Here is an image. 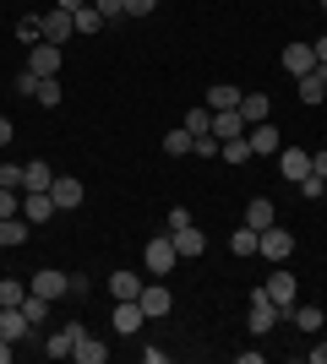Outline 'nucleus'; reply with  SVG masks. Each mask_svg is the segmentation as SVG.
I'll return each mask as SVG.
<instances>
[{
	"mask_svg": "<svg viewBox=\"0 0 327 364\" xmlns=\"http://www.w3.org/2000/svg\"><path fill=\"white\" fill-rule=\"evenodd\" d=\"M180 261V250H175V234H158V240H147V250H142V267L153 277H170V267Z\"/></svg>",
	"mask_w": 327,
	"mask_h": 364,
	"instance_id": "nucleus-1",
	"label": "nucleus"
},
{
	"mask_svg": "<svg viewBox=\"0 0 327 364\" xmlns=\"http://www.w3.org/2000/svg\"><path fill=\"white\" fill-rule=\"evenodd\" d=\"M279 321H284V316H279V304L267 299V289H256V294H251V337H267Z\"/></svg>",
	"mask_w": 327,
	"mask_h": 364,
	"instance_id": "nucleus-2",
	"label": "nucleus"
},
{
	"mask_svg": "<svg viewBox=\"0 0 327 364\" xmlns=\"http://www.w3.org/2000/svg\"><path fill=\"white\" fill-rule=\"evenodd\" d=\"M262 289H267V299L279 304V316H284V321H289V310H295V272H284V267H279V272L267 277Z\"/></svg>",
	"mask_w": 327,
	"mask_h": 364,
	"instance_id": "nucleus-3",
	"label": "nucleus"
},
{
	"mask_svg": "<svg viewBox=\"0 0 327 364\" xmlns=\"http://www.w3.org/2000/svg\"><path fill=\"white\" fill-rule=\"evenodd\" d=\"M33 294H38V299H66V294H71V277L61 272V267H44V272H33Z\"/></svg>",
	"mask_w": 327,
	"mask_h": 364,
	"instance_id": "nucleus-4",
	"label": "nucleus"
},
{
	"mask_svg": "<svg viewBox=\"0 0 327 364\" xmlns=\"http://www.w3.org/2000/svg\"><path fill=\"white\" fill-rule=\"evenodd\" d=\"M137 304H142V316H147V321H164V316L175 310V299H170V289H164V283H142Z\"/></svg>",
	"mask_w": 327,
	"mask_h": 364,
	"instance_id": "nucleus-5",
	"label": "nucleus"
},
{
	"mask_svg": "<svg viewBox=\"0 0 327 364\" xmlns=\"http://www.w3.org/2000/svg\"><path fill=\"white\" fill-rule=\"evenodd\" d=\"M279 174L289 185H300L306 174H311V152H306V147H279Z\"/></svg>",
	"mask_w": 327,
	"mask_h": 364,
	"instance_id": "nucleus-6",
	"label": "nucleus"
},
{
	"mask_svg": "<svg viewBox=\"0 0 327 364\" xmlns=\"http://www.w3.org/2000/svg\"><path fill=\"white\" fill-rule=\"evenodd\" d=\"M55 213H61V207H55L49 191H22V218H28V223H49Z\"/></svg>",
	"mask_w": 327,
	"mask_h": 364,
	"instance_id": "nucleus-7",
	"label": "nucleus"
},
{
	"mask_svg": "<svg viewBox=\"0 0 327 364\" xmlns=\"http://www.w3.org/2000/svg\"><path fill=\"white\" fill-rule=\"evenodd\" d=\"M289 250H295V240H289V234H284L279 223H273V228H262V240H256V256H267V261H284Z\"/></svg>",
	"mask_w": 327,
	"mask_h": 364,
	"instance_id": "nucleus-8",
	"label": "nucleus"
},
{
	"mask_svg": "<svg viewBox=\"0 0 327 364\" xmlns=\"http://www.w3.org/2000/svg\"><path fill=\"white\" fill-rule=\"evenodd\" d=\"M279 60H284V71H289V76H306V71H316V49L311 44H284Z\"/></svg>",
	"mask_w": 327,
	"mask_h": 364,
	"instance_id": "nucleus-9",
	"label": "nucleus"
},
{
	"mask_svg": "<svg viewBox=\"0 0 327 364\" xmlns=\"http://www.w3.org/2000/svg\"><path fill=\"white\" fill-rule=\"evenodd\" d=\"M251 125H246V114H240V109H218L213 114V136L218 141H234V136H246Z\"/></svg>",
	"mask_w": 327,
	"mask_h": 364,
	"instance_id": "nucleus-10",
	"label": "nucleus"
},
{
	"mask_svg": "<svg viewBox=\"0 0 327 364\" xmlns=\"http://www.w3.org/2000/svg\"><path fill=\"white\" fill-rule=\"evenodd\" d=\"M49 196H55V207H61V213H71V207H82V180H71V174H55Z\"/></svg>",
	"mask_w": 327,
	"mask_h": 364,
	"instance_id": "nucleus-11",
	"label": "nucleus"
},
{
	"mask_svg": "<svg viewBox=\"0 0 327 364\" xmlns=\"http://www.w3.org/2000/svg\"><path fill=\"white\" fill-rule=\"evenodd\" d=\"M82 337H88V332H82L77 321H71V326H61V332H55V337L44 343V353H49V359H71V348H77Z\"/></svg>",
	"mask_w": 327,
	"mask_h": 364,
	"instance_id": "nucleus-12",
	"label": "nucleus"
},
{
	"mask_svg": "<svg viewBox=\"0 0 327 364\" xmlns=\"http://www.w3.org/2000/svg\"><path fill=\"white\" fill-rule=\"evenodd\" d=\"M246 141H251V152H262V158H279V147H284V136H279L267 120H262V125H251Z\"/></svg>",
	"mask_w": 327,
	"mask_h": 364,
	"instance_id": "nucleus-13",
	"label": "nucleus"
},
{
	"mask_svg": "<svg viewBox=\"0 0 327 364\" xmlns=\"http://www.w3.org/2000/svg\"><path fill=\"white\" fill-rule=\"evenodd\" d=\"M28 71L33 76H55V71H61V44H49V38H44V44H33Z\"/></svg>",
	"mask_w": 327,
	"mask_h": 364,
	"instance_id": "nucleus-14",
	"label": "nucleus"
},
{
	"mask_svg": "<svg viewBox=\"0 0 327 364\" xmlns=\"http://www.w3.org/2000/svg\"><path fill=\"white\" fill-rule=\"evenodd\" d=\"M142 321H147V316H142V304H137V299H115V332H120V337L142 332Z\"/></svg>",
	"mask_w": 327,
	"mask_h": 364,
	"instance_id": "nucleus-15",
	"label": "nucleus"
},
{
	"mask_svg": "<svg viewBox=\"0 0 327 364\" xmlns=\"http://www.w3.org/2000/svg\"><path fill=\"white\" fill-rule=\"evenodd\" d=\"M71 33H77V16H71V11H61V6H55V11L44 16V38H49V44H66Z\"/></svg>",
	"mask_w": 327,
	"mask_h": 364,
	"instance_id": "nucleus-16",
	"label": "nucleus"
},
{
	"mask_svg": "<svg viewBox=\"0 0 327 364\" xmlns=\"http://www.w3.org/2000/svg\"><path fill=\"white\" fill-rule=\"evenodd\" d=\"M175 250H180V256H202V250H207V234H202V228H197V223H191V228H180V234H175Z\"/></svg>",
	"mask_w": 327,
	"mask_h": 364,
	"instance_id": "nucleus-17",
	"label": "nucleus"
},
{
	"mask_svg": "<svg viewBox=\"0 0 327 364\" xmlns=\"http://www.w3.org/2000/svg\"><path fill=\"white\" fill-rule=\"evenodd\" d=\"M240 114H246V125H262L267 114H273V104H267V92H246V98H240Z\"/></svg>",
	"mask_w": 327,
	"mask_h": 364,
	"instance_id": "nucleus-18",
	"label": "nucleus"
},
{
	"mask_svg": "<svg viewBox=\"0 0 327 364\" xmlns=\"http://www.w3.org/2000/svg\"><path fill=\"white\" fill-rule=\"evenodd\" d=\"M240 98H246V92H240V87H229V82L207 87V109H213V114H218V109H240Z\"/></svg>",
	"mask_w": 327,
	"mask_h": 364,
	"instance_id": "nucleus-19",
	"label": "nucleus"
},
{
	"mask_svg": "<svg viewBox=\"0 0 327 364\" xmlns=\"http://www.w3.org/2000/svg\"><path fill=\"white\" fill-rule=\"evenodd\" d=\"M273 218H279V213H273V201H267V196H251V207H246V223L256 228V234H262V228H273Z\"/></svg>",
	"mask_w": 327,
	"mask_h": 364,
	"instance_id": "nucleus-20",
	"label": "nucleus"
},
{
	"mask_svg": "<svg viewBox=\"0 0 327 364\" xmlns=\"http://www.w3.org/2000/svg\"><path fill=\"white\" fill-rule=\"evenodd\" d=\"M28 240V218H0V250H16Z\"/></svg>",
	"mask_w": 327,
	"mask_h": 364,
	"instance_id": "nucleus-21",
	"label": "nucleus"
},
{
	"mask_svg": "<svg viewBox=\"0 0 327 364\" xmlns=\"http://www.w3.org/2000/svg\"><path fill=\"white\" fill-rule=\"evenodd\" d=\"M295 87H300V104H322V98H327V82H322L316 71L295 76Z\"/></svg>",
	"mask_w": 327,
	"mask_h": 364,
	"instance_id": "nucleus-22",
	"label": "nucleus"
},
{
	"mask_svg": "<svg viewBox=\"0 0 327 364\" xmlns=\"http://www.w3.org/2000/svg\"><path fill=\"white\" fill-rule=\"evenodd\" d=\"M71 359H77V364H104V359H109V348L98 343V337H82L77 348H71Z\"/></svg>",
	"mask_w": 327,
	"mask_h": 364,
	"instance_id": "nucleus-23",
	"label": "nucleus"
},
{
	"mask_svg": "<svg viewBox=\"0 0 327 364\" xmlns=\"http://www.w3.org/2000/svg\"><path fill=\"white\" fill-rule=\"evenodd\" d=\"M289 321H295L300 332H322V310H316V304H295V310H289Z\"/></svg>",
	"mask_w": 327,
	"mask_h": 364,
	"instance_id": "nucleus-24",
	"label": "nucleus"
},
{
	"mask_svg": "<svg viewBox=\"0 0 327 364\" xmlns=\"http://www.w3.org/2000/svg\"><path fill=\"white\" fill-rule=\"evenodd\" d=\"M109 294H115V299H137V294H142V277L137 272H115V277H109Z\"/></svg>",
	"mask_w": 327,
	"mask_h": 364,
	"instance_id": "nucleus-25",
	"label": "nucleus"
},
{
	"mask_svg": "<svg viewBox=\"0 0 327 364\" xmlns=\"http://www.w3.org/2000/svg\"><path fill=\"white\" fill-rule=\"evenodd\" d=\"M49 185H55V168H49L44 158H33V164H28V185H22V191H49Z\"/></svg>",
	"mask_w": 327,
	"mask_h": 364,
	"instance_id": "nucleus-26",
	"label": "nucleus"
},
{
	"mask_svg": "<svg viewBox=\"0 0 327 364\" xmlns=\"http://www.w3.org/2000/svg\"><path fill=\"white\" fill-rule=\"evenodd\" d=\"M256 240H262V234H256V228H234V234H229V250H234V256H256Z\"/></svg>",
	"mask_w": 327,
	"mask_h": 364,
	"instance_id": "nucleus-27",
	"label": "nucleus"
},
{
	"mask_svg": "<svg viewBox=\"0 0 327 364\" xmlns=\"http://www.w3.org/2000/svg\"><path fill=\"white\" fill-rule=\"evenodd\" d=\"M16 38H22V44H44V16H22V22H16Z\"/></svg>",
	"mask_w": 327,
	"mask_h": 364,
	"instance_id": "nucleus-28",
	"label": "nucleus"
},
{
	"mask_svg": "<svg viewBox=\"0 0 327 364\" xmlns=\"http://www.w3.org/2000/svg\"><path fill=\"white\" fill-rule=\"evenodd\" d=\"M33 98H38L44 109H55L61 104V82H55V76H38V82H33Z\"/></svg>",
	"mask_w": 327,
	"mask_h": 364,
	"instance_id": "nucleus-29",
	"label": "nucleus"
},
{
	"mask_svg": "<svg viewBox=\"0 0 327 364\" xmlns=\"http://www.w3.org/2000/svg\"><path fill=\"white\" fill-rule=\"evenodd\" d=\"M218 158H224V164H251L256 152H251V141H246V136H234V141H224V152H218Z\"/></svg>",
	"mask_w": 327,
	"mask_h": 364,
	"instance_id": "nucleus-30",
	"label": "nucleus"
},
{
	"mask_svg": "<svg viewBox=\"0 0 327 364\" xmlns=\"http://www.w3.org/2000/svg\"><path fill=\"white\" fill-rule=\"evenodd\" d=\"M164 152H170V158H186L191 152V131L186 125H180V131H164Z\"/></svg>",
	"mask_w": 327,
	"mask_h": 364,
	"instance_id": "nucleus-31",
	"label": "nucleus"
},
{
	"mask_svg": "<svg viewBox=\"0 0 327 364\" xmlns=\"http://www.w3.org/2000/svg\"><path fill=\"white\" fill-rule=\"evenodd\" d=\"M22 316H28L33 326H44V321H49V299H38V294L28 289V299H22Z\"/></svg>",
	"mask_w": 327,
	"mask_h": 364,
	"instance_id": "nucleus-32",
	"label": "nucleus"
},
{
	"mask_svg": "<svg viewBox=\"0 0 327 364\" xmlns=\"http://www.w3.org/2000/svg\"><path fill=\"white\" fill-rule=\"evenodd\" d=\"M186 131L191 136H207L213 131V109H186Z\"/></svg>",
	"mask_w": 327,
	"mask_h": 364,
	"instance_id": "nucleus-33",
	"label": "nucleus"
},
{
	"mask_svg": "<svg viewBox=\"0 0 327 364\" xmlns=\"http://www.w3.org/2000/svg\"><path fill=\"white\" fill-rule=\"evenodd\" d=\"M0 185H6V191H22V185H28V164H0Z\"/></svg>",
	"mask_w": 327,
	"mask_h": 364,
	"instance_id": "nucleus-34",
	"label": "nucleus"
},
{
	"mask_svg": "<svg viewBox=\"0 0 327 364\" xmlns=\"http://www.w3.org/2000/svg\"><path fill=\"white\" fill-rule=\"evenodd\" d=\"M71 16H77V33H98V28H104V16L93 11V0H88L82 11H71Z\"/></svg>",
	"mask_w": 327,
	"mask_h": 364,
	"instance_id": "nucleus-35",
	"label": "nucleus"
},
{
	"mask_svg": "<svg viewBox=\"0 0 327 364\" xmlns=\"http://www.w3.org/2000/svg\"><path fill=\"white\" fill-rule=\"evenodd\" d=\"M191 152H197V158H218V152H224V141L207 131V136H191Z\"/></svg>",
	"mask_w": 327,
	"mask_h": 364,
	"instance_id": "nucleus-36",
	"label": "nucleus"
},
{
	"mask_svg": "<svg viewBox=\"0 0 327 364\" xmlns=\"http://www.w3.org/2000/svg\"><path fill=\"white\" fill-rule=\"evenodd\" d=\"M22 299H28V283L6 277V283H0V304H22Z\"/></svg>",
	"mask_w": 327,
	"mask_h": 364,
	"instance_id": "nucleus-37",
	"label": "nucleus"
},
{
	"mask_svg": "<svg viewBox=\"0 0 327 364\" xmlns=\"http://www.w3.org/2000/svg\"><path fill=\"white\" fill-rule=\"evenodd\" d=\"M300 196H306V201H322L327 196V180H322V174H306V180H300Z\"/></svg>",
	"mask_w": 327,
	"mask_h": 364,
	"instance_id": "nucleus-38",
	"label": "nucleus"
},
{
	"mask_svg": "<svg viewBox=\"0 0 327 364\" xmlns=\"http://www.w3.org/2000/svg\"><path fill=\"white\" fill-rule=\"evenodd\" d=\"M0 218H22V196L6 191V185H0Z\"/></svg>",
	"mask_w": 327,
	"mask_h": 364,
	"instance_id": "nucleus-39",
	"label": "nucleus"
},
{
	"mask_svg": "<svg viewBox=\"0 0 327 364\" xmlns=\"http://www.w3.org/2000/svg\"><path fill=\"white\" fill-rule=\"evenodd\" d=\"M93 11L104 16V22H120V16H125V6H120V0H93Z\"/></svg>",
	"mask_w": 327,
	"mask_h": 364,
	"instance_id": "nucleus-40",
	"label": "nucleus"
},
{
	"mask_svg": "<svg viewBox=\"0 0 327 364\" xmlns=\"http://www.w3.org/2000/svg\"><path fill=\"white\" fill-rule=\"evenodd\" d=\"M164 223H170V234H180V228H191V213H186V207H170Z\"/></svg>",
	"mask_w": 327,
	"mask_h": 364,
	"instance_id": "nucleus-41",
	"label": "nucleus"
},
{
	"mask_svg": "<svg viewBox=\"0 0 327 364\" xmlns=\"http://www.w3.org/2000/svg\"><path fill=\"white\" fill-rule=\"evenodd\" d=\"M120 6H125V16H153L158 0H120Z\"/></svg>",
	"mask_w": 327,
	"mask_h": 364,
	"instance_id": "nucleus-42",
	"label": "nucleus"
},
{
	"mask_svg": "<svg viewBox=\"0 0 327 364\" xmlns=\"http://www.w3.org/2000/svg\"><path fill=\"white\" fill-rule=\"evenodd\" d=\"M311 174H322V180H327V147H322V152H311Z\"/></svg>",
	"mask_w": 327,
	"mask_h": 364,
	"instance_id": "nucleus-43",
	"label": "nucleus"
},
{
	"mask_svg": "<svg viewBox=\"0 0 327 364\" xmlns=\"http://www.w3.org/2000/svg\"><path fill=\"white\" fill-rule=\"evenodd\" d=\"M11 136H16V125L6 120V114H0V147H6V141H11Z\"/></svg>",
	"mask_w": 327,
	"mask_h": 364,
	"instance_id": "nucleus-44",
	"label": "nucleus"
},
{
	"mask_svg": "<svg viewBox=\"0 0 327 364\" xmlns=\"http://www.w3.org/2000/svg\"><path fill=\"white\" fill-rule=\"evenodd\" d=\"M311 49H316V65H327V38H316Z\"/></svg>",
	"mask_w": 327,
	"mask_h": 364,
	"instance_id": "nucleus-45",
	"label": "nucleus"
},
{
	"mask_svg": "<svg viewBox=\"0 0 327 364\" xmlns=\"http://www.w3.org/2000/svg\"><path fill=\"white\" fill-rule=\"evenodd\" d=\"M55 6H61V11H82V6H88V0H55Z\"/></svg>",
	"mask_w": 327,
	"mask_h": 364,
	"instance_id": "nucleus-46",
	"label": "nucleus"
},
{
	"mask_svg": "<svg viewBox=\"0 0 327 364\" xmlns=\"http://www.w3.org/2000/svg\"><path fill=\"white\" fill-rule=\"evenodd\" d=\"M11 348H16V343H11V337H0V364H6V359H11Z\"/></svg>",
	"mask_w": 327,
	"mask_h": 364,
	"instance_id": "nucleus-47",
	"label": "nucleus"
},
{
	"mask_svg": "<svg viewBox=\"0 0 327 364\" xmlns=\"http://www.w3.org/2000/svg\"><path fill=\"white\" fill-rule=\"evenodd\" d=\"M311 359H316V364H327V343H322V348H311Z\"/></svg>",
	"mask_w": 327,
	"mask_h": 364,
	"instance_id": "nucleus-48",
	"label": "nucleus"
},
{
	"mask_svg": "<svg viewBox=\"0 0 327 364\" xmlns=\"http://www.w3.org/2000/svg\"><path fill=\"white\" fill-rule=\"evenodd\" d=\"M316 76H322V82H327V65H316Z\"/></svg>",
	"mask_w": 327,
	"mask_h": 364,
	"instance_id": "nucleus-49",
	"label": "nucleus"
},
{
	"mask_svg": "<svg viewBox=\"0 0 327 364\" xmlns=\"http://www.w3.org/2000/svg\"><path fill=\"white\" fill-rule=\"evenodd\" d=\"M322 11H327V0H322Z\"/></svg>",
	"mask_w": 327,
	"mask_h": 364,
	"instance_id": "nucleus-50",
	"label": "nucleus"
}]
</instances>
